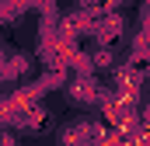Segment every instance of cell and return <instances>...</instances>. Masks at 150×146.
<instances>
[{
    "instance_id": "1",
    "label": "cell",
    "mask_w": 150,
    "mask_h": 146,
    "mask_svg": "<svg viewBox=\"0 0 150 146\" xmlns=\"http://www.w3.org/2000/svg\"><path fill=\"white\" fill-rule=\"evenodd\" d=\"M112 4H119V0H112Z\"/></svg>"
}]
</instances>
